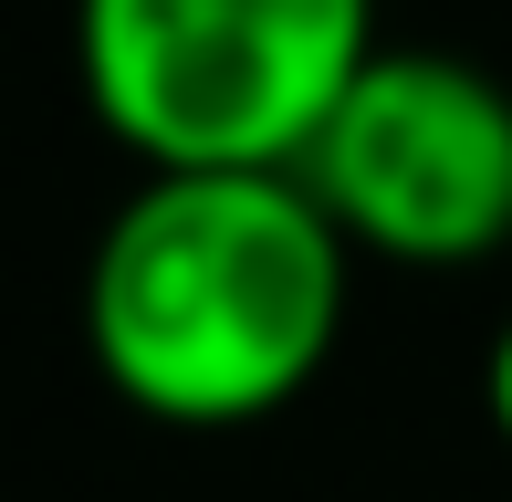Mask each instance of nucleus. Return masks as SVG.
Returning <instances> with one entry per match:
<instances>
[{
    "label": "nucleus",
    "instance_id": "f257e3e1",
    "mask_svg": "<svg viewBox=\"0 0 512 502\" xmlns=\"http://www.w3.org/2000/svg\"><path fill=\"white\" fill-rule=\"evenodd\" d=\"M345 262L304 168H147L84 272L95 367L168 429L272 419L335 356Z\"/></svg>",
    "mask_w": 512,
    "mask_h": 502
},
{
    "label": "nucleus",
    "instance_id": "f03ea898",
    "mask_svg": "<svg viewBox=\"0 0 512 502\" xmlns=\"http://www.w3.org/2000/svg\"><path fill=\"white\" fill-rule=\"evenodd\" d=\"M74 63L147 168H304L377 63V0H74Z\"/></svg>",
    "mask_w": 512,
    "mask_h": 502
},
{
    "label": "nucleus",
    "instance_id": "7ed1b4c3",
    "mask_svg": "<svg viewBox=\"0 0 512 502\" xmlns=\"http://www.w3.org/2000/svg\"><path fill=\"white\" fill-rule=\"evenodd\" d=\"M304 189L345 251L460 272L512 241V95L460 53H387L335 95L304 147Z\"/></svg>",
    "mask_w": 512,
    "mask_h": 502
},
{
    "label": "nucleus",
    "instance_id": "20e7f679",
    "mask_svg": "<svg viewBox=\"0 0 512 502\" xmlns=\"http://www.w3.org/2000/svg\"><path fill=\"white\" fill-rule=\"evenodd\" d=\"M481 408H492V429L512 440V314H502V335H492V356H481Z\"/></svg>",
    "mask_w": 512,
    "mask_h": 502
}]
</instances>
